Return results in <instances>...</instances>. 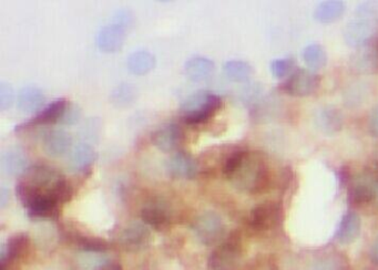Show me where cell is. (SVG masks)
Listing matches in <instances>:
<instances>
[{"label": "cell", "instance_id": "cell-6", "mask_svg": "<svg viewBox=\"0 0 378 270\" xmlns=\"http://www.w3.org/2000/svg\"><path fill=\"white\" fill-rule=\"evenodd\" d=\"M151 232L145 223L134 221L128 225L119 236V245L129 253H137L147 248L151 243Z\"/></svg>", "mask_w": 378, "mask_h": 270}, {"label": "cell", "instance_id": "cell-22", "mask_svg": "<svg viewBox=\"0 0 378 270\" xmlns=\"http://www.w3.org/2000/svg\"><path fill=\"white\" fill-rule=\"evenodd\" d=\"M185 71L191 80L203 81L211 77L214 71V64L206 58H192L185 64Z\"/></svg>", "mask_w": 378, "mask_h": 270}, {"label": "cell", "instance_id": "cell-25", "mask_svg": "<svg viewBox=\"0 0 378 270\" xmlns=\"http://www.w3.org/2000/svg\"><path fill=\"white\" fill-rule=\"evenodd\" d=\"M129 69L136 75H145L154 66V58L147 51L136 52L129 58Z\"/></svg>", "mask_w": 378, "mask_h": 270}, {"label": "cell", "instance_id": "cell-11", "mask_svg": "<svg viewBox=\"0 0 378 270\" xmlns=\"http://www.w3.org/2000/svg\"><path fill=\"white\" fill-rule=\"evenodd\" d=\"M199 170V163L189 153H176L167 163V171L172 177L191 180L197 176Z\"/></svg>", "mask_w": 378, "mask_h": 270}, {"label": "cell", "instance_id": "cell-3", "mask_svg": "<svg viewBox=\"0 0 378 270\" xmlns=\"http://www.w3.org/2000/svg\"><path fill=\"white\" fill-rule=\"evenodd\" d=\"M378 29V12L374 7H361L357 9L352 21L344 30V37L349 46L359 47L370 40Z\"/></svg>", "mask_w": 378, "mask_h": 270}, {"label": "cell", "instance_id": "cell-34", "mask_svg": "<svg viewBox=\"0 0 378 270\" xmlns=\"http://www.w3.org/2000/svg\"><path fill=\"white\" fill-rule=\"evenodd\" d=\"M370 257H372L373 262H375V264H378V239L374 243V245H373Z\"/></svg>", "mask_w": 378, "mask_h": 270}, {"label": "cell", "instance_id": "cell-36", "mask_svg": "<svg viewBox=\"0 0 378 270\" xmlns=\"http://www.w3.org/2000/svg\"><path fill=\"white\" fill-rule=\"evenodd\" d=\"M375 190H376V193H377V194H378V181L376 182Z\"/></svg>", "mask_w": 378, "mask_h": 270}, {"label": "cell", "instance_id": "cell-4", "mask_svg": "<svg viewBox=\"0 0 378 270\" xmlns=\"http://www.w3.org/2000/svg\"><path fill=\"white\" fill-rule=\"evenodd\" d=\"M243 254V242L240 234L228 236L226 242L213 250L209 258L210 270H235Z\"/></svg>", "mask_w": 378, "mask_h": 270}, {"label": "cell", "instance_id": "cell-31", "mask_svg": "<svg viewBox=\"0 0 378 270\" xmlns=\"http://www.w3.org/2000/svg\"><path fill=\"white\" fill-rule=\"evenodd\" d=\"M79 115H80V111H79L78 108L69 104L67 108L64 116L61 119V122L64 124H73L78 120Z\"/></svg>", "mask_w": 378, "mask_h": 270}, {"label": "cell", "instance_id": "cell-12", "mask_svg": "<svg viewBox=\"0 0 378 270\" xmlns=\"http://www.w3.org/2000/svg\"><path fill=\"white\" fill-rule=\"evenodd\" d=\"M141 219L147 226H151L156 230H167L171 225L172 217L170 210L163 203L156 201L147 205L141 210Z\"/></svg>", "mask_w": 378, "mask_h": 270}, {"label": "cell", "instance_id": "cell-23", "mask_svg": "<svg viewBox=\"0 0 378 270\" xmlns=\"http://www.w3.org/2000/svg\"><path fill=\"white\" fill-rule=\"evenodd\" d=\"M303 60L309 69L318 70L327 64V53L320 45L313 43L304 49Z\"/></svg>", "mask_w": 378, "mask_h": 270}, {"label": "cell", "instance_id": "cell-1", "mask_svg": "<svg viewBox=\"0 0 378 270\" xmlns=\"http://www.w3.org/2000/svg\"><path fill=\"white\" fill-rule=\"evenodd\" d=\"M270 177L269 167L265 161L257 153L246 151L240 165L228 180L239 190L257 194L269 186Z\"/></svg>", "mask_w": 378, "mask_h": 270}, {"label": "cell", "instance_id": "cell-20", "mask_svg": "<svg viewBox=\"0 0 378 270\" xmlns=\"http://www.w3.org/2000/svg\"><path fill=\"white\" fill-rule=\"evenodd\" d=\"M344 10H345V3L341 0L322 1L315 9V19L322 23H333L341 17Z\"/></svg>", "mask_w": 378, "mask_h": 270}, {"label": "cell", "instance_id": "cell-7", "mask_svg": "<svg viewBox=\"0 0 378 270\" xmlns=\"http://www.w3.org/2000/svg\"><path fill=\"white\" fill-rule=\"evenodd\" d=\"M320 84V77L313 72L300 69L285 81L283 90L293 97H306L312 95Z\"/></svg>", "mask_w": 378, "mask_h": 270}, {"label": "cell", "instance_id": "cell-19", "mask_svg": "<svg viewBox=\"0 0 378 270\" xmlns=\"http://www.w3.org/2000/svg\"><path fill=\"white\" fill-rule=\"evenodd\" d=\"M29 236L26 234H18L9 239L6 248L1 253V264L6 262H14L16 259L21 258L29 248Z\"/></svg>", "mask_w": 378, "mask_h": 270}, {"label": "cell", "instance_id": "cell-29", "mask_svg": "<svg viewBox=\"0 0 378 270\" xmlns=\"http://www.w3.org/2000/svg\"><path fill=\"white\" fill-rule=\"evenodd\" d=\"M293 66H294V62L292 59H287V58L276 59L271 64L272 75L277 79L284 78L293 69Z\"/></svg>", "mask_w": 378, "mask_h": 270}, {"label": "cell", "instance_id": "cell-8", "mask_svg": "<svg viewBox=\"0 0 378 270\" xmlns=\"http://www.w3.org/2000/svg\"><path fill=\"white\" fill-rule=\"evenodd\" d=\"M280 219V207L275 203L266 201L251 210L248 223L253 230H268L274 228Z\"/></svg>", "mask_w": 378, "mask_h": 270}, {"label": "cell", "instance_id": "cell-32", "mask_svg": "<svg viewBox=\"0 0 378 270\" xmlns=\"http://www.w3.org/2000/svg\"><path fill=\"white\" fill-rule=\"evenodd\" d=\"M307 270H338V267L331 259H320L313 262L312 266Z\"/></svg>", "mask_w": 378, "mask_h": 270}, {"label": "cell", "instance_id": "cell-2", "mask_svg": "<svg viewBox=\"0 0 378 270\" xmlns=\"http://www.w3.org/2000/svg\"><path fill=\"white\" fill-rule=\"evenodd\" d=\"M221 107H222V100L219 95L208 91L194 93L185 101V103L182 104L183 121L191 127L206 123L213 118Z\"/></svg>", "mask_w": 378, "mask_h": 270}, {"label": "cell", "instance_id": "cell-30", "mask_svg": "<svg viewBox=\"0 0 378 270\" xmlns=\"http://www.w3.org/2000/svg\"><path fill=\"white\" fill-rule=\"evenodd\" d=\"M12 100H14V91L12 86L9 84H0V108L1 110H6L12 106Z\"/></svg>", "mask_w": 378, "mask_h": 270}, {"label": "cell", "instance_id": "cell-16", "mask_svg": "<svg viewBox=\"0 0 378 270\" xmlns=\"http://www.w3.org/2000/svg\"><path fill=\"white\" fill-rule=\"evenodd\" d=\"M95 149L88 144H78L71 152L68 167L73 172H86L95 162Z\"/></svg>", "mask_w": 378, "mask_h": 270}, {"label": "cell", "instance_id": "cell-13", "mask_svg": "<svg viewBox=\"0 0 378 270\" xmlns=\"http://www.w3.org/2000/svg\"><path fill=\"white\" fill-rule=\"evenodd\" d=\"M44 151L51 158L64 156L71 147V136L64 130H50L45 134Z\"/></svg>", "mask_w": 378, "mask_h": 270}, {"label": "cell", "instance_id": "cell-24", "mask_svg": "<svg viewBox=\"0 0 378 270\" xmlns=\"http://www.w3.org/2000/svg\"><path fill=\"white\" fill-rule=\"evenodd\" d=\"M73 243L82 251H88V253H104L109 249V244L106 241L93 236H73Z\"/></svg>", "mask_w": 378, "mask_h": 270}, {"label": "cell", "instance_id": "cell-18", "mask_svg": "<svg viewBox=\"0 0 378 270\" xmlns=\"http://www.w3.org/2000/svg\"><path fill=\"white\" fill-rule=\"evenodd\" d=\"M124 40V30L121 26L113 25L102 29L98 36V45L104 51H117Z\"/></svg>", "mask_w": 378, "mask_h": 270}, {"label": "cell", "instance_id": "cell-14", "mask_svg": "<svg viewBox=\"0 0 378 270\" xmlns=\"http://www.w3.org/2000/svg\"><path fill=\"white\" fill-rule=\"evenodd\" d=\"M28 160L21 149H8L1 156V169L8 175H21L26 172Z\"/></svg>", "mask_w": 378, "mask_h": 270}, {"label": "cell", "instance_id": "cell-10", "mask_svg": "<svg viewBox=\"0 0 378 270\" xmlns=\"http://www.w3.org/2000/svg\"><path fill=\"white\" fill-rule=\"evenodd\" d=\"M183 140V131L176 123L167 124L156 130L151 136V142L162 152H172L180 147Z\"/></svg>", "mask_w": 378, "mask_h": 270}, {"label": "cell", "instance_id": "cell-26", "mask_svg": "<svg viewBox=\"0 0 378 270\" xmlns=\"http://www.w3.org/2000/svg\"><path fill=\"white\" fill-rule=\"evenodd\" d=\"M224 72L231 80L242 82L251 77L253 69L246 61L233 60L226 62Z\"/></svg>", "mask_w": 378, "mask_h": 270}, {"label": "cell", "instance_id": "cell-35", "mask_svg": "<svg viewBox=\"0 0 378 270\" xmlns=\"http://www.w3.org/2000/svg\"><path fill=\"white\" fill-rule=\"evenodd\" d=\"M102 270H122L121 265L118 262H109Z\"/></svg>", "mask_w": 378, "mask_h": 270}, {"label": "cell", "instance_id": "cell-33", "mask_svg": "<svg viewBox=\"0 0 378 270\" xmlns=\"http://www.w3.org/2000/svg\"><path fill=\"white\" fill-rule=\"evenodd\" d=\"M368 127H370V133H372L375 138H378V107L373 110L372 113H370Z\"/></svg>", "mask_w": 378, "mask_h": 270}, {"label": "cell", "instance_id": "cell-15", "mask_svg": "<svg viewBox=\"0 0 378 270\" xmlns=\"http://www.w3.org/2000/svg\"><path fill=\"white\" fill-rule=\"evenodd\" d=\"M361 233V219L357 214L347 213L343 216L338 232H336V239L338 243L343 245L351 244L355 242Z\"/></svg>", "mask_w": 378, "mask_h": 270}, {"label": "cell", "instance_id": "cell-28", "mask_svg": "<svg viewBox=\"0 0 378 270\" xmlns=\"http://www.w3.org/2000/svg\"><path fill=\"white\" fill-rule=\"evenodd\" d=\"M375 194V186H372V185L364 183V182L354 185L352 187V191H351L353 201L357 205L368 204L374 199Z\"/></svg>", "mask_w": 378, "mask_h": 270}, {"label": "cell", "instance_id": "cell-27", "mask_svg": "<svg viewBox=\"0 0 378 270\" xmlns=\"http://www.w3.org/2000/svg\"><path fill=\"white\" fill-rule=\"evenodd\" d=\"M110 262L104 253H88L82 251L78 257L79 268L81 270H102Z\"/></svg>", "mask_w": 378, "mask_h": 270}, {"label": "cell", "instance_id": "cell-21", "mask_svg": "<svg viewBox=\"0 0 378 270\" xmlns=\"http://www.w3.org/2000/svg\"><path fill=\"white\" fill-rule=\"evenodd\" d=\"M318 125L320 131L327 134L333 135L340 132L343 127L341 113L334 108H325L320 110L318 114Z\"/></svg>", "mask_w": 378, "mask_h": 270}, {"label": "cell", "instance_id": "cell-5", "mask_svg": "<svg viewBox=\"0 0 378 270\" xmlns=\"http://www.w3.org/2000/svg\"><path fill=\"white\" fill-rule=\"evenodd\" d=\"M194 235L202 244L214 245L219 243L226 234L222 219L214 212H205L198 216L192 224Z\"/></svg>", "mask_w": 378, "mask_h": 270}, {"label": "cell", "instance_id": "cell-9", "mask_svg": "<svg viewBox=\"0 0 378 270\" xmlns=\"http://www.w3.org/2000/svg\"><path fill=\"white\" fill-rule=\"evenodd\" d=\"M68 106H69V102L67 99L61 98L54 101L49 106H47L43 111L38 113L35 118L30 119L29 121L25 122V123L17 127L16 130L21 131V130L29 129V127H37V125H45V124H51L61 121Z\"/></svg>", "mask_w": 378, "mask_h": 270}, {"label": "cell", "instance_id": "cell-17", "mask_svg": "<svg viewBox=\"0 0 378 270\" xmlns=\"http://www.w3.org/2000/svg\"><path fill=\"white\" fill-rule=\"evenodd\" d=\"M45 95L40 89L35 86H27L18 95V108L23 112L32 113L43 108Z\"/></svg>", "mask_w": 378, "mask_h": 270}]
</instances>
